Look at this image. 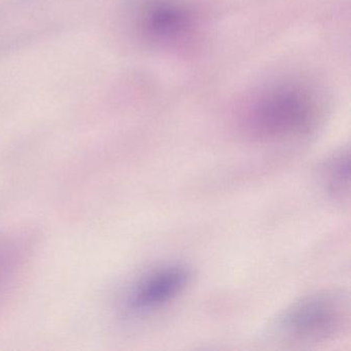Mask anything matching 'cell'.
Wrapping results in <instances>:
<instances>
[{
    "label": "cell",
    "mask_w": 351,
    "mask_h": 351,
    "mask_svg": "<svg viewBox=\"0 0 351 351\" xmlns=\"http://www.w3.org/2000/svg\"><path fill=\"white\" fill-rule=\"evenodd\" d=\"M312 114L305 100L281 93L265 100L252 114L250 127L261 138H287L308 129Z\"/></svg>",
    "instance_id": "7a4b0ae2"
},
{
    "label": "cell",
    "mask_w": 351,
    "mask_h": 351,
    "mask_svg": "<svg viewBox=\"0 0 351 351\" xmlns=\"http://www.w3.org/2000/svg\"><path fill=\"white\" fill-rule=\"evenodd\" d=\"M350 159L348 153H340L330 158L322 168V178L324 186L332 196L344 198L349 194Z\"/></svg>",
    "instance_id": "5b68a950"
},
{
    "label": "cell",
    "mask_w": 351,
    "mask_h": 351,
    "mask_svg": "<svg viewBox=\"0 0 351 351\" xmlns=\"http://www.w3.org/2000/svg\"><path fill=\"white\" fill-rule=\"evenodd\" d=\"M184 18L180 9L168 5H156L149 9L145 17V27L153 36L170 38L172 34L182 32Z\"/></svg>",
    "instance_id": "277c9868"
},
{
    "label": "cell",
    "mask_w": 351,
    "mask_h": 351,
    "mask_svg": "<svg viewBox=\"0 0 351 351\" xmlns=\"http://www.w3.org/2000/svg\"><path fill=\"white\" fill-rule=\"evenodd\" d=\"M348 322V299L335 291H322L291 304L273 326L285 340L317 342L340 334Z\"/></svg>",
    "instance_id": "6da1fadb"
},
{
    "label": "cell",
    "mask_w": 351,
    "mask_h": 351,
    "mask_svg": "<svg viewBox=\"0 0 351 351\" xmlns=\"http://www.w3.org/2000/svg\"><path fill=\"white\" fill-rule=\"evenodd\" d=\"M191 278V271L184 265H168L153 271L129 293L127 311L145 314L164 307L184 293Z\"/></svg>",
    "instance_id": "3957f363"
}]
</instances>
